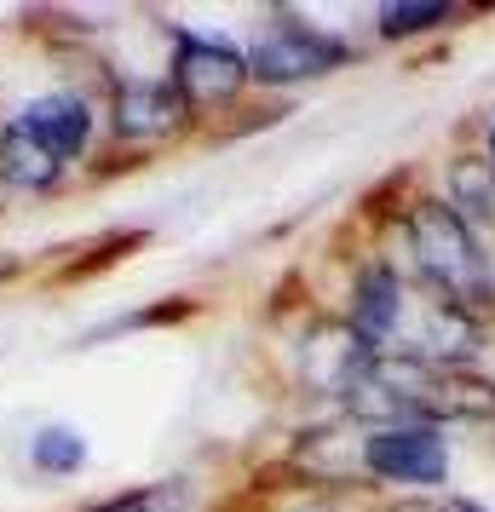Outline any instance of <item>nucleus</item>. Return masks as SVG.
Wrapping results in <instances>:
<instances>
[{"label":"nucleus","instance_id":"f257e3e1","mask_svg":"<svg viewBox=\"0 0 495 512\" xmlns=\"http://www.w3.org/2000/svg\"><path fill=\"white\" fill-rule=\"evenodd\" d=\"M409 242H415V265L426 271V282L455 305H484L495 294V277L478 242H472L467 219L444 202H421L409 213Z\"/></svg>","mask_w":495,"mask_h":512},{"label":"nucleus","instance_id":"f03ea898","mask_svg":"<svg viewBox=\"0 0 495 512\" xmlns=\"http://www.w3.org/2000/svg\"><path fill=\"white\" fill-rule=\"evenodd\" d=\"M346 58L340 41L317 35V29L294 24V18H277V24L254 35V52H248V75L260 81H306V75H323Z\"/></svg>","mask_w":495,"mask_h":512},{"label":"nucleus","instance_id":"7ed1b4c3","mask_svg":"<svg viewBox=\"0 0 495 512\" xmlns=\"http://www.w3.org/2000/svg\"><path fill=\"white\" fill-rule=\"evenodd\" d=\"M363 466L392 484H438L449 472V449L432 426H380L363 438Z\"/></svg>","mask_w":495,"mask_h":512},{"label":"nucleus","instance_id":"20e7f679","mask_svg":"<svg viewBox=\"0 0 495 512\" xmlns=\"http://www.w3.org/2000/svg\"><path fill=\"white\" fill-rule=\"evenodd\" d=\"M242 81H248V64L231 47L202 41V35H179V58H173L179 98H190V104H225Z\"/></svg>","mask_w":495,"mask_h":512},{"label":"nucleus","instance_id":"39448f33","mask_svg":"<svg viewBox=\"0 0 495 512\" xmlns=\"http://www.w3.org/2000/svg\"><path fill=\"white\" fill-rule=\"evenodd\" d=\"M12 127H24L29 139L47 150L52 162L64 167L70 156H81L87 150V133H93V116H87V104L70 93H47L35 98V104H24V116L12 121Z\"/></svg>","mask_w":495,"mask_h":512},{"label":"nucleus","instance_id":"423d86ee","mask_svg":"<svg viewBox=\"0 0 495 512\" xmlns=\"http://www.w3.org/2000/svg\"><path fill=\"white\" fill-rule=\"evenodd\" d=\"M179 116H185V98L167 81H127L116 93V133H127V139L167 133V127H179Z\"/></svg>","mask_w":495,"mask_h":512},{"label":"nucleus","instance_id":"0eeeda50","mask_svg":"<svg viewBox=\"0 0 495 512\" xmlns=\"http://www.w3.org/2000/svg\"><path fill=\"white\" fill-rule=\"evenodd\" d=\"M0 173H6V185H18V190H47L58 179V162L29 139L24 127H6V139H0Z\"/></svg>","mask_w":495,"mask_h":512},{"label":"nucleus","instance_id":"6e6552de","mask_svg":"<svg viewBox=\"0 0 495 512\" xmlns=\"http://www.w3.org/2000/svg\"><path fill=\"white\" fill-rule=\"evenodd\" d=\"M29 466L41 472V478H70L87 466V443L75 426H41L35 438H29Z\"/></svg>","mask_w":495,"mask_h":512},{"label":"nucleus","instance_id":"1a4fd4ad","mask_svg":"<svg viewBox=\"0 0 495 512\" xmlns=\"http://www.w3.org/2000/svg\"><path fill=\"white\" fill-rule=\"evenodd\" d=\"M449 185H455V208H467L472 219L495 225V167H490V162H478V156L455 162Z\"/></svg>","mask_w":495,"mask_h":512},{"label":"nucleus","instance_id":"9d476101","mask_svg":"<svg viewBox=\"0 0 495 512\" xmlns=\"http://www.w3.org/2000/svg\"><path fill=\"white\" fill-rule=\"evenodd\" d=\"M185 501H190V489L179 478H167V484H139L127 495H110V501H98L87 512H185Z\"/></svg>","mask_w":495,"mask_h":512},{"label":"nucleus","instance_id":"9b49d317","mask_svg":"<svg viewBox=\"0 0 495 512\" xmlns=\"http://www.w3.org/2000/svg\"><path fill=\"white\" fill-rule=\"evenodd\" d=\"M449 6H386L380 12V35H421V29L444 24Z\"/></svg>","mask_w":495,"mask_h":512},{"label":"nucleus","instance_id":"f8f14e48","mask_svg":"<svg viewBox=\"0 0 495 512\" xmlns=\"http://www.w3.org/2000/svg\"><path fill=\"white\" fill-rule=\"evenodd\" d=\"M294 512H346L340 501H306V507H294Z\"/></svg>","mask_w":495,"mask_h":512},{"label":"nucleus","instance_id":"ddd939ff","mask_svg":"<svg viewBox=\"0 0 495 512\" xmlns=\"http://www.w3.org/2000/svg\"><path fill=\"white\" fill-rule=\"evenodd\" d=\"M392 512H444V507H432V501H398Z\"/></svg>","mask_w":495,"mask_h":512},{"label":"nucleus","instance_id":"4468645a","mask_svg":"<svg viewBox=\"0 0 495 512\" xmlns=\"http://www.w3.org/2000/svg\"><path fill=\"white\" fill-rule=\"evenodd\" d=\"M490 150H495V133H490ZM490 167H495V162H490Z\"/></svg>","mask_w":495,"mask_h":512},{"label":"nucleus","instance_id":"2eb2a0df","mask_svg":"<svg viewBox=\"0 0 495 512\" xmlns=\"http://www.w3.org/2000/svg\"><path fill=\"white\" fill-rule=\"evenodd\" d=\"M6 271H12V265H0V277H6Z\"/></svg>","mask_w":495,"mask_h":512}]
</instances>
